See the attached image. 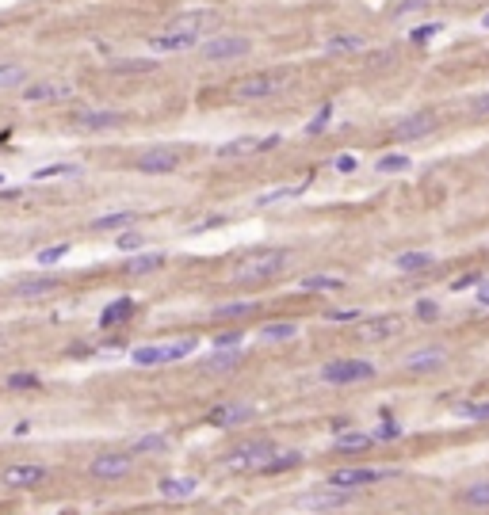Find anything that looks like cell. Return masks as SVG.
<instances>
[{"label": "cell", "mask_w": 489, "mask_h": 515, "mask_svg": "<svg viewBox=\"0 0 489 515\" xmlns=\"http://www.w3.org/2000/svg\"><path fill=\"white\" fill-rule=\"evenodd\" d=\"M409 165H413V161L405 157V153H390V157H379V165H374V168H379V172H405Z\"/></svg>", "instance_id": "cell-45"}, {"label": "cell", "mask_w": 489, "mask_h": 515, "mask_svg": "<svg viewBox=\"0 0 489 515\" xmlns=\"http://www.w3.org/2000/svg\"><path fill=\"white\" fill-rule=\"evenodd\" d=\"M195 488H199L195 477H165L157 485V493H161V500H187V496H195Z\"/></svg>", "instance_id": "cell-24"}, {"label": "cell", "mask_w": 489, "mask_h": 515, "mask_svg": "<svg viewBox=\"0 0 489 515\" xmlns=\"http://www.w3.org/2000/svg\"><path fill=\"white\" fill-rule=\"evenodd\" d=\"M241 340H245L241 329H226V332H218V336H214V348H241Z\"/></svg>", "instance_id": "cell-51"}, {"label": "cell", "mask_w": 489, "mask_h": 515, "mask_svg": "<svg viewBox=\"0 0 489 515\" xmlns=\"http://www.w3.org/2000/svg\"><path fill=\"white\" fill-rule=\"evenodd\" d=\"M309 184H291V187H275V191H264L256 195V207H275V202H291V199H302Z\"/></svg>", "instance_id": "cell-27"}, {"label": "cell", "mask_w": 489, "mask_h": 515, "mask_svg": "<svg viewBox=\"0 0 489 515\" xmlns=\"http://www.w3.org/2000/svg\"><path fill=\"white\" fill-rule=\"evenodd\" d=\"M122 122L126 119H122L119 111H108V107H85V111L73 114V126H80V130H115Z\"/></svg>", "instance_id": "cell-19"}, {"label": "cell", "mask_w": 489, "mask_h": 515, "mask_svg": "<svg viewBox=\"0 0 489 515\" xmlns=\"http://www.w3.org/2000/svg\"><path fill=\"white\" fill-rule=\"evenodd\" d=\"M432 264H436V256H432V252H402V256L394 260V267H397V271H405V275L428 271Z\"/></svg>", "instance_id": "cell-26"}, {"label": "cell", "mask_w": 489, "mask_h": 515, "mask_svg": "<svg viewBox=\"0 0 489 515\" xmlns=\"http://www.w3.org/2000/svg\"><path fill=\"white\" fill-rule=\"evenodd\" d=\"M356 500V488H314V493H298L295 508L298 512H337V508H348V504Z\"/></svg>", "instance_id": "cell-6"}, {"label": "cell", "mask_w": 489, "mask_h": 515, "mask_svg": "<svg viewBox=\"0 0 489 515\" xmlns=\"http://www.w3.org/2000/svg\"><path fill=\"white\" fill-rule=\"evenodd\" d=\"M275 145H279V134H272V137H252V134H245V137H233V142L218 145V157H222V161H238V157H252V153L275 149Z\"/></svg>", "instance_id": "cell-12"}, {"label": "cell", "mask_w": 489, "mask_h": 515, "mask_svg": "<svg viewBox=\"0 0 489 515\" xmlns=\"http://www.w3.org/2000/svg\"><path fill=\"white\" fill-rule=\"evenodd\" d=\"M295 465H302V454L298 451H283V454L275 451L264 465H260V473H283V470H295Z\"/></svg>", "instance_id": "cell-32"}, {"label": "cell", "mask_w": 489, "mask_h": 515, "mask_svg": "<svg viewBox=\"0 0 489 515\" xmlns=\"http://www.w3.org/2000/svg\"><path fill=\"white\" fill-rule=\"evenodd\" d=\"M379 374V366L371 359H333L321 366V382L329 386H356V382H371Z\"/></svg>", "instance_id": "cell-3"}, {"label": "cell", "mask_w": 489, "mask_h": 515, "mask_svg": "<svg viewBox=\"0 0 489 515\" xmlns=\"http://www.w3.org/2000/svg\"><path fill=\"white\" fill-rule=\"evenodd\" d=\"M344 279H337V275H302L298 279V290H340Z\"/></svg>", "instance_id": "cell-37"}, {"label": "cell", "mask_w": 489, "mask_h": 515, "mask_svg": "<svg viewBox=\"0 0 489 515\" xmlns=\"http://www.w3.org/2000/svg\"><path fill=\"white\" fill-rule=\"evenodd\" d=\"M252 416H256V408L241 401V405H214L207 420H210V428H241V424H249Z\"/></svg>", "instance_id": "cell-18"}, {"label": "cell", "mask_w": 489, "mask_h": 515, "mask_svg": "<svg viewBox=\"0 0 489 515\" xmlns=\"http://www.w3.org/2000/svg\"><path fill=\"white\" fill-rule=\"evenodd\" d=\"M325 321H337V324L360 321V309H325Z\"/></svg>", "instance_id": "cell-52"}, {"label": "cell", "mask_w": 489, "mask_h": 515, "mask_svg": "<svg viewBox=\"0 0 489 515\" xmlns=\"http://www.w3.org/2000/svg\"><path fill=\"white\" fill-rule=\"evenodd\" d=\"M65 256H69V244H50V248H43V252H38V264H43V267H50V264H58V260H65Z\"/></svg>", "instance_id": "cell-46"}, {"label": "cell", "mask_w": 489, "mask_h": 515, "mask_svg": "<svg viewBox=\"0 0 489 515\" xmlns=\"http://www.w3.org/2000/svg\"><path fill=\"white\" fill-rule=\"evenodd\" d=\"M444 31V23H417V27L409 31V43L413 46H425V43H432V38Z\"/></svg>", "instance_id": "cell-42"}, {"label": "cell", "mask_w": 489, "mask_h": 515, "mask_svg": "<svg viewBox=\"0 0 489 515\" xmlns=\"http://www.w3.org/2000/svg\"><path fill=\"white\" fill-rule=\"evenodd\" d=\"M199 348V340L187 336V340H173V343H145V348H134V363L138 366H165V363H176V359H187L191 351Z\"/></svg>", "instance_id": "cell-4"}, {"label": "cell", "mask_w": 489, "mask_h": 515, "mask_svg": "<svg viewBox=\"0 0 489 515\" xmlns=\"http://www.w3.org/2000/svg\"><path fill=\"white\" fill-rule=\"evenodd\" d=\"M329 119H333V103H321V111H317L314 119L306 122V134H309V137L325 134V130H329Z\"/></svg>", "instance_id": "cell-43"}, {"label": "cell", "mask_w": 489, "mask_h": 515, "mask_svg": "<svg viewBox=\"0 0 489 515\" xmlns=\"http://www.w3.org/2000/svg\"><path fill=\"white\" fill-rule=\"evenodd\" d=\"M455 412H459L462 420H489V401H459Z\"/></svg>", "instance_id": "cell-38"}, {"label": "cell", "mask_w": 489, "mask_h": 515, "mask_svg": "<svg viewBox=\"0 0 489 515\" xmlns=\"http://www.w3.org/2000/svg\"><path fill=\"white\" fill-rule=\"evenodd\" d=\"M356 50H363L360 35H329L325 38V54H356Z\"/></svg>", "instance_id": "cell-33"}, {"label": "cell", "mask_w": 489, "mask_h": 515, "mask_svg": "<svg viewBox=\"0 0 489 515\" xmlns=\"http://www.w3.org/2000/svg\"><path fill=\"white\" fill-rule=\"evenodd\" d=\"M130 313H134V301H130V298H119V301H111V306L100 313V329H111V324L126 321Z\"/></svg>", "instance_id": "cell-30"}, {"label": "cell", "mask_w": 489, "mask_h": 515, "mask_svg": "<svg viewBox=\"0 0 489 515\" xmlns=\"http://www.w3.org/2000/svg\"><path fill=\"white\" fill-rule=\"evenodd\" d=\"M459 500L467 504V508H489V481H474V485H467L459 493Z\"/></svg>", "instance_id": "cell-34"}, {"label": "cell", "mask_w": 489, "mask_h": 515, "mask_svg": "<svg viewBox=\"0 0 489 515\" xmlns=\"http://www.w3.org/2000/svg\"><path fill=\"white\" fill-rule=\"evenodd\" d=\"M61 286V279H54V275H27V279H20L12 286V294L15 298H46V294H54Z\"/></svg>", "instance_id": "cell-20"}, {"label": "cell", "mask_w": 489, "mask_h": 515, "mask_svg": "<svg viewBox=\"0 0 489 515\" xmlns=\"http://www.w3.org/2000/svg\"><path fill=\"white\" fill-rule=\"evenodd\" d=\"M436 130H439V114L436 111H417V114H405V119L394 122L397 142H421V137L436 134Z\"/></svg>", "instance_id": "cell-10"}, {"label": "cell", "mask_w": 489, "mask_h": 515, "mask_svg": "<svg viewBox=\"0 0 489 515\" xmlns=\"http://www.w3.org/2000/svg\"><path fill=\"white\" fill-rule=\"evenodd\" d=\"M134 222H138L134 210H115V214L96 218V222H92V233H111V229H119V233H122V229H130Z\"/></svg>", "instance_id": "cell-25"}, {"label": "cell", "mask_w": 489, "mask_h": 515, "mask_svg": "<svg viewBox=\"0 0 489 515\" xmlns=\"http://www.w3.org/2000/svg\"><path fill=\"white\" fill-rule=\"evenodd\" d=\"M23 80H27V69H23L20 61H0V92H8V88H20Z\"/></svg>", "instance_id": "cell-35"}, {"label": "cell", "mask_w": 489, "mask_h": 515, "mask_svg": "<svg viewBox=\"0 0 489 515\" xmlns=\"http://www.w3.org/2000/svg\"><path fill=\"white\" fill-rule=\"evenodd\" d=\"M73 96V84L69 80H38V84H27L23 100L27 103H61Z\"/></svg>", "instance_id": "cell-17"}, {"label": "cell", "mask_w": 489, "mask_h": 515, "mask_svg": "<svg viewBox=\"0 0 489 515\" xmlns=\"http://www.w3.org/2000/svg\"><path fill=\"white\" fill-rule=\"evenodd\" d=\"M397 329H402V317H394V313H386V317H367V321H360V336L363 343H382V340H390V336H397Z\"/></svg>", "instance_id": "cell-15"}, {"label": "cell", "mask_w": 489, "mask_h": 515, "mask_svg": "<svg viewBox=\"0 0 489 515\" xmlns=\"http://www.w3.org/2000/svg\"><path fill=\"white\" fill-rule=\"evenodd\" d=\"M241 359H245L241 348H214L207 355V363H203V371H207V374H230V371H238V366H241Z\"/></svg>", "instance_id": "cell-21"}, {"label": "cell", "mask_w": 489, "mask_h": 515, "mask_svg": "<svg viewBox=\"0 0 489 515\" xmlns=\"http://www.w3.org/2000/svg\"><path fill=\"white\" fill-rule=\"evenodd\" d=\"M50 477V470L46 465H8L4 473H0V485L4 488H35V485H43V481Z\"/></svg>", "instance_id": "cell-14"}, {"label": "cell", "mask_w": 489, "mask_h": 515, "mask_svg": "<svg viewBox=\"0 0 489 515\" xmlns=\"http://www.w3.org/2000/svg\"><path fill=\"white\" fill-rule=\"evenodd\" d=\"M184 165L180 149H149L138 157V172H153V176H165V172H176Z\"/></svg>", "instance_id": "cell-16"}, {"label": "cell", "mask_w": 489, "mask_h": 515, "mask_svg": "<svg viewBox=\"0 0 489 515\" xmlns=\"http://www.w3.org/2000/svg\"><path fill=\"white\" fill-rule=\"evenodd\" d=\"M402 470H363V465H348V470H333L329 485L333 488H363V485H379V481H394Z\"/></svg>", "instance_id": "cell-9"}, {"label": "cell", "mask_w": 489, "mask_h": 515, "mask_svg": "<svg viewBox=\"0 0 489 515\" xmlns=\"http://www.w3.org/2000/svg\"><path fill=\"white\" fill-rule=\"evenodd\" d=\"M4 386H8V389H38L43 382H38V374L20 371V374H8V378H4Z\"/></svg>", "instance_id": "cell-44"}, {"label": "cell", "mask_w": 489, "mask_h": 515, "mask_svg": "<svg viewBox=\"0 0 489 515\" xmlns=\"http://www.w3.org/2000/svg\"><path fill=\"white\" fill-rule=\"evenodd\" d=\"M191 46H199V43L187 38V35H168V31L149 35V50L153 54H184V50H191Z\"/></svg>", "instance_id": "cell-23"}, {"label": "cell", "mask_w": 489, "mask_h": 515, "mask_svg": "<svg viewBox=\"0 0 489 515\" xmlns=\"http://www.w3.org/2000/svg\"><path fill=\"white\" fill-rule=\"evenodd\" d=\"M272 454H275V443H272V439H249V443H241V447H233V451H226L222 465H226V470H233V473H241V470H260V465H264Z\"/></svg>", "instance_id": "cell-5"}, {"label": "cell", "mask_w": 489, "mask_h": 515, "mask_svg": "<svg viewBox=\"0 0 489 515\" xmlns=\"http://www.w3.org/2000/svg\"><path fill=\"white\" fill-rule=\"evenodd\" d=\"M161 451H168V435H161V431L138 435L134 443H130V454H161Z\"/></svg>", "instance_id": "cell-31"}, {"label": "cell", "mask_w": 489, "mask_h": 515, "mask_svg": "<svg viewBox=\"0 0 489 515\" xmlns=\"http://www.w3.org/2000/svg\"><path fill=\"white\" fill-rule=\"evenodd\" d=\"M371 443H374L371 431H340V435H333V447H337V451H367Z\"/></svg>", "instance_id": "cell-28"}, {"label": "cell", "mask_w": 489, "mask_h": 515, "mask_svg": "<svg viewBox=\"0 0 489 515\" xmlns=\"http://www.w3.org/2000/svg\"><path fill=\"white\" fill-rule=\"evenodd\" d=\"M161 61H149V57H126V61H115L111 69L115 73H153Z\"/></svg>", "instance_id": "cell-41"}, {"label": "cell", "mask_w": 489, "mask_h": 515, "mask_svg": "<svg viewBox=\"0 0 489 515\" xmlns=\"http://www.w3.org/2000/svg\"><path fill=\"white\" fill-rule=\"evenodd\" d=\"M447 363V348H439V343H428V348H413L409 355L402 359V366L409 374H432L439 371V366Z\"/></svg>", "instance_id": "cell-13"}, {"label": "cell", "mask_w": 489, "mask_h": 515, "mask_svg": "<svg viewBox=\"0 0 489 515\" xmlns=\"http://www.w3.org/2000/svg\"><path fill=\"white\" fill-rule=\"evenodd\" d=\"M218 12L214 8H187V12L180 15H173L168 20V35H187V38H195V43H203V38H210L218 31Z\"/></svg>", "instance_id": "cell-2"}, {"label": "cell", "mask_w": 489, "mask_h": 515, "mask_svg": "<svg viewBox=\"0 0 489 515\" xmlns=\"http://www.w3.org/2000/svg\"><path fill=\"white\" fill-rule=\"evenodd\" d=\"M467 107L474 111V114H489V92H486V96H474V100H470Z\"/></svg>", "instance_id": "cell-54"}, {"label": "cell", "mask_w": 489, "mask_h": 515, "mask_svg": "<svg viewBox=\"0 0 489 515\" xmlns=\"http://www.w3.org/2000/svg\"><path fill=\"white\" fill-rule=\"evenodd\" d=\"M260 313V301L252 298H241V301H226V306H214V321H245V317H256Z\"/></svg>", "instance_id": "cell-22"}, {"label": "cell", "mask_w": 489, "mask_h": 515, "mask_svg": "<svg viewBox=\"0 0 489 515\" xmlns=\"http://www.w3.org/2000/svg\"><path fill=\"white\" fill-rule=\"evenodd\" d=\"M432 0H397V4H390V20H405V15H421Z\"/></svg>", "instance_id": "cell-39"}, {"label": "cell", "mask_w": 489, "mask_h": 515, "mask_svg": "<svg viewBox=\"0 0 489 515\" xmlns=\"http://www.w3.org/2000/svg\"><path fill=\"white\" fill-rule=\"evenodd\" d=\"M0 184H4V176H0Z\"/></svg>", "instance_id": "cell-58"}, {"label": "cell", "mask_w": 489, "mask_h": 515, "mask_svg": "<svg viewBox=\"0 0 489 515\" xmlns=\"http://www.w3.org/2000/svg\"><path fill=\"white\" fill-rule=\"evenodd\" d=\"M439 313H444V309H439V301H432V298H421L417 301V317H421V321H439Z\"/></svg>", "instance_id": "cell-50"}, {"label": "cell", "mask_w": 489, "mask_h": 515, "mask_svg": "<svg viewBox=\"0 0 489 515\" xmlns=\"http://www.w3.org/2000/svg\"><path fill=\"white\" fill-rule=\"evenodd\" d=\"M142 244H145V237H142V233H134V229H122L119 241H115V248H119V252H138Z\"/></svg>", "instance_id": "cell-47"}, {"label": "cell", "mask_w": 489, "mask_h": 515, "mask_svg": "<svg viewBox=\"0 0 489 515\" xmlns=\"http://www.w3.org/2000/svg\"><path fill=\"white\" fill-rule=\"evenodd\" d=\"M134 470V454L130 451H108V454H96L88 462V473L92 477H103V481H115V477H126Z\"/></svg>", "instance_id": "cell-11"}, {"label": "cell", "mask_w": 489, "mask_h": 515, "mask_svg": "<svg viewBox=\"0 0 489 515\" xmlns=\"http://www.w3.org/2000/svg\"><path fill=\"white\" fill-rule=\"evenodd\" d=\"M287 260H291L287 248H249L245 256L233 260L230 279L233 283H264L272 275H279L287 267Z\"/></svg>", "instance_id": "cell-1"}, {"label": "cell", "mask_w": 489, "mask_h": 515, "mask_svg": "<svg viewBox=\"0 0 489 515\" xmlns=\"http://www.w3.org/2000/svg\"><path fill=\"white\" fill-rule=\"evenodd\" d=\"M474 301L478 306H489V275H482V283L474 286Z\"/></svg>", "instance_id": "cell-53"}, {"label": "cell", "mask_w": 489, "mask_h": 515, "mask_svg": "<svg viewBox=\"0 0 489 515\" xmlns=\"http://www.w3.org/2000/svg\"><path fill=\"white\" fill-rule=\"evenodd\" d=\"M161 264H165V256H161V252H145V256H134L126 264V275H149V271H157Z\"/></svg>", "instance_id": "cell-36"}, {"label": "cell", "mask_w": 489, "mask_h": 515, "mask_svg": "<svg viewBox=\"0 0 489 515\" xmlns=\"http://www.w3.org/2000/svg\"><path fill=\"white\" fill-rule=\"evenodd\" d=\"M58 176H80V165H46V168H38L31 179L43 184V179H58Z\"/></svg>", "instance_id": "cell-40"}, {"label": "cell", "mask_w": 489, "mask_h": 515, "mask_svg": "<svg viewBox=\"0 0 489 515\" xmlns=\"http://www.w3.org/2000/svg\"><path fill=\"white\" fill-rule=\"evenodd\" d=\"M333 165H337V172H356V157H337Z\"/></svg>", "instance_id": "cell-56"}, {"label": "cell", "mask_w": 489, "mask_h": 515, "mask_svg": "<svg viewBox=\"0 0 489 515\" xmlns=\"http://www.w3.org/2000/svg\"><path fill=\"white\" fill-rule=\"evenodd\" d=\"M214 225H226V214H214V218H207V222H199V225H195V233H203V229H214Z\"/></svg>", "instance_id": "cell-55"}, {"label": "cell", "mask_w": 489, "mask_h": 515, "mask_svg": "<svg viewBox=\"0 0 489 515\" xmlns=\"http://www.w3.org/2000/svg\"><path fill=\"white\" fill-rule=\"evenodd\" d=\"M287 73H252V77H245L233 84V96L238 100H268V96H275V92H283L287 88Z\"/></svg>", "instance_id": "cell-7"}, {"label": "cell", "mask_w": 489, "mask_h": 515, "mask_svg": "<svg viewBox=\"0 0 489 515\" xmlns=\"http://www.w3.org/2000/svg\"><path fill=\"white\" fill-rule=\"evenodd\" d=\"M478 283H482V271H462L459 279H451V290L462 294V290H474Z\"/></svg>", "instance_id": "cell-49"}, {"label": "cell", "mask_w": 489, "mask_h": 515, "mask_svg": "<svg viewBox=\"0 0 489 515\" xmlns=\"http://www.w3.org/2000/svg\"><path fill=\"white\" fill-rule=\"evenodd\" d=\"M482 31H489V12L482 15Z\"/></svg>", "instance_id": "cell-57"}, {"label": "cell", "mask_w": 489, "mask_h": 515, "mask_svg": "<svg viewBox=\"0 0 489 515\" xmlns=\"http://www.w3.org/2000/svg\"><path fill=\"white\" fill-rule=\"evenodd\" d=\"M371 435H374V443H394V439H402V428H397L394 420H386V424H379Z\"/></svg>", "instance_id": "cell-48"}, {"label": "cell", "mask_w": 489, "mask_h": 515, "mask_svg": "<svg viewBox=\"0 0 489 515\" xmlns=\"http://www.w3.org/2000/svg\"><path fill=\"white\" fill-rule=\"evenodd\" d=\"M256 336H260V340H268V343H283V340L298 336V324H295V321H272V324H264V329H260Z\"/></svg>", "instance_id": "cell-29"}, {"label": "cell", "mask_w": 489, "mask_h": 515, "mask_svg": "<svg viewBox=\"0 0 489 515\" xmlns=\"http://www.w3.org/2000/svg\"><path fill=\"white\" fill-rule=\"evenodd\" d=\"M203 57L207 61H218V65H226V61H238V57H245L252 50V43L249 38H241V35H210V38H203Z\"/></svg>", "instance_id": "cell-8"}]
</instances>
